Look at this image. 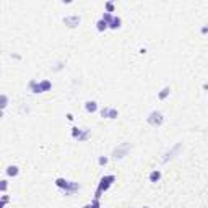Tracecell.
Returning <instances> with one entry per match:
<instances>
[{
  "mask_svg": "<svg viewBox=\"0 0 208 208\" xmlns=\"http://www.w3.org/2000/svg\"><path fill=\"white\" fill-rule=\"evenodd\" d=\"M98 163H99V164H101V166H106V164H107V158L101 156V158H99V159H98Z\"/></svg>",
  "mask_w": 208,
  "mask_h": 208,
  "instance_id": "23",
  "label": "cell"
},
{
  "mask_svg": "<svg viewBox=\"0 0 208 208\" xmlns=\"http://www.w3.org/2000/svg\"><path fill=\"white\" fill-rule=\"evenodd\" d=\"M7 187H8V182H7V181H2V184H0V190H2V192L5 193Z\"/></svg>",
  "mask_w": 208,
  "mask_h": 208,
  "instance_id": "22",
  "label": "cell"
},
{
  "mask_svg": "<svg viewBox=\"0 0 208 208\" xmlns=\"http://www.w3.org/2000/svg\"><path fill=\"white\" fill-rule=\"evenodd\" d=\"M146 120H148V124L153 125V127H161L163 122H164V116H163V112H159V111H151V112H150V116L146 117Z\"/></svg>",
  "mask_w": 208,
  "mask_h": 208,
  "instance_id": "2",
  "label": "cell"
},
{
  "mask_svg": "<svg viewBox=\"0 0 208 208\" xmlns=\"http://www.w3.org/2000/svg\"><path fill=\"white\" fill-rule=\"evenodd\" d=\"M83 208H99V200H98V198H95L90 205H85Z\"/></svg>",
  "mask_w": 208,
  "mask_h": 208,
  "instance_id": "18",
  "label": "cell"
},
{
  "mask_svg": "<svg viewBox=\"0 0 208 208\" xmlns=\"http://www.w3.org/2000/svg\"><path fill=\"white\" fill-rule=\"evenodd\" d=\"M28 86H30V90H31L33 93H42V90H41V83H38L36 80H31Z\"/></svg>",
  "mask_w": 208,
  "mask_h": 208,
  "instance_id": "9",
  "label": "cell"
},
{
  "mask_svg": "<svg viewBox=\"0 0 208 208\" xmlns=\"http://www.w3.org/2000/svg\"><path fill=\"white\" fill-rule=\"evenodd\" d=\"M128 150H130V143H122V145H119L112 151V159H122V158H125Z\"/></svg>",
  "mask_w": 208,
  "mask_h": 208,
  "instance_id": "3",
  "label": "cell"
},
{
  "mask_svg": "<svg viewBox=\"0 0 208 208\" xmlns=\"http://www.w3.org/2000/svg\"><path fill=\"white\" fill-rule=\"evenodd\" d=\"M107 28H109V25H107V23H106V21H104L103 18H101V20H99V21H98V23H96V30H98L99 33H103V31H106V30H107Z\"/></svg>",
  "mask_w": 208,
  "mask_h": 208,
  "instance_id": "11",
  "label": "cell"
},
{
  "mask_svg": "<svg viewBox=\"0 0 208 208\" xmlns=\"http://www.w3.org/2000/svg\"><path fill=\"white\" fill-rule=\"evenodd\" d=\"M7 202H8V197H7V195H2V206H3Z\"/></svg>",
  "mask_w": 208,
  "mask_h": 208,
  "instance_id": "24",
  "label": "cell"
},
{
  "mask_svg": "<svg viewBox=\"0 0 208 208\" xmlns=\"http://www.w3.org/2000/svg\"><path fill=\"white\" fill-rule=\"evenodd\" d=\"M85 109H86V112H90V114L96 112L98 111V103L96 101H86L85 103Z\"/></svg>",
  "mask_w": 208,
  "mask_h": 208,
  "instance_id": "7",
  "label": "cell"
},
{
  "mask_svg": "<svg viewBox=\"0 0 208 208\" xmlns=\"http://www.w3.org/2000/svg\"><path fill=\"white\" fill-rule=\"evenodd\" d=\"M169 93H171V88H169V86H164V88L159 91V95H158V98H159L161 101H163V99H166V98L169 96Z\"/></svg>",
  "mask_w": 208,
  "mask_h": 208,
  "instance_id": "12",
  "label": "cell"
},
{
  "mask_svg": "<svg viewBox=\"0 0 208 208\" xmlns=\"http://www.w3.org/2000/svg\"><path fill=\"white\" fill-rule=\"evenodd\" d=\"M39 83H41V90H42V93H44V91H49V90L52 88V83L49 81V80H42V81H39Z\"/></svg>",
  "mask_w": 208,
  "mask_h": 208,
  "instance_id": "13",
  "label": "cell"
},
{
  "mask_svg": "<svg viewBox=\"0 0 208 208\" xmlns=\"http://www.w3.org/2000/svg\"><path fill=\"white\" fill-rule=\"evenodd\" d=\"M80 23H81V18L78 15H72V16H65V18H63V25L68 26V28H76Z\"/></svg>",
  "mask_w": 208,
  "mask_h": 208,
  "instance_id": "4",
  "label": "cell"
},
{
  "mask_svg": "<svg viewBox=\"0 0 208 208\" xmlns=\"http://www.w3.org/2000/svg\"><path fill=\"white\" fill-rule=\"evenodd\" d=\"M181 146H182V143H177V145L173 148V150H169V151L164 155V158H163V163H168L169 159H173V158L179 153V150H181Z\"/></svg>",
  "mask_w": 208,
  "mask_h": 208,
  "instance_id": "5",
  "label": "cell"
},
{
  "mask_svg": "<svg viewBox=\"0 0 208 208\" xmlns=\"http://www.w3.org/2000/svg\"><path fill=\"white\" fill-rule=\"evenodd\" d=\"M117 117H119V111L114 109V107H111V111H109V119H117Z\"/></svg>",
  "mask_w": 208,
  "mask_h": 208,
  "instance_id": "19",
  "label": "cell"
},
{
  "mask_svg": "<svg viewBox=\"0 0 208 208\" xmlns=\"http://www.w3.org/2000/svg\"><path fill=\"white\" fill-rule=\"evenodd\" d=\"M109 111H111V107L109 106H106L101 109V117H106V119H109Z\"/></svg>",
  "mask_w": 208,
  "mask_h": 208,
  "instance_id": "17",
  "label": "cell"
},
{
  "mask_svg": "<svg viewBox=\"0 0 208 208\" xmlns=\"http://www.w3.org/2000/svg\"><path fill=\"white\" fill-rule=\"evenodd\" d=\"M141 208H150V206H141Z\"/></svg>",
  "mask_w": 208,
  "mask_h": 208,
  "instance_id": "25",
  "label": "cell"
},
{
  "mask_svg": "<svg viewBox=\"0 0 208 208\" xmlns=\"http://www.w3.org/2000/svg\"><path fill=\"white\" fill-rule=\"evenodd\" d=\"M90 137H91V130H88V128H83L81 133H80V137H78L76 140L78 141H85V140H88Z\"/></svg>",
  "mask_w": 208,
  "mask_h": 208,
  "instance_id": "10",
  "label": "cell"
},
{
  "mask_svg": "<svg viewBox=\"0 0 208 208\" xmlns=\"http://www.w3.org/2000/svg\"><path fill=\"white\" fill-rule=\"evenodd\" d=\"M106 10H107V13H112V12H114V3L107 2V3H106Z\"/></svg>",
  "mask_w": 208,
  "mask_h": 208,
  "instance_id": "20",
  "label": "cell"
},
{
  "mask_svg": "<svg viewBox=\"0 0 208 208\" xmlns=\"http://www.w3.org/2000/svg\"><path fill=\"white\" fill-rule=\"evenodd\" d=\"M116 182V176H104V177H101V181H99V185H98V190H96V193H95V198H101V195H103V192H106L107 189L111 187V185Z\"/></svg>",
  "mask_w": 208,
  "mask_h": 208,
  "instance_id": "1",
  "label": "cell"
},
{
  "mask_svg": "<svg viewBox=\"0 0 208 208\" xmlns=\"http://www.w3.org/2000/svg\"><path fill=\"white\" fill-rule=\"evenodd\" d=\"M81 130H83V128L73 127V128H72V137H73V138H78V137H80V133H81Z\"/></svg>",
  "mask_w": 208,
  "mask_h": 208,
  "instance_id": "16",
  "label": "cell"
},
{
  "mask_svg": "<svg viewBox=\"0 0 208 208\" xmlns=\"http://www.w3.org/2000/svg\"><path fill=\"white\" fill-rule=\"evenodd\" d=\"M114 16H116V15H112V13H107V12H106V13H103V20L106 21L107 25H111V23H112Z\"/></svg>",
  "mask_w": 208,
  "mask_h": 208,
  "instance_id": "15",
  "label": "cell"
},
{
  "mask_svg": "<svg viewBox=\"0 0 208 208\" xmlns=\"http://www.w3.org/2000/svg\"><path fill=\"white\" fill-rule=\"evenodd\" d=\"M7 103H8V98H7V95H2V109L7 107Z\"/></svg>",
  "mask_w": 208,
  "mask_h": 208,
  "instance_id": "21",
  "label": "cell"
},
{
  "mask_svg": "<svg viewBox=\"0 0 208 208\" xmlns=\"http://www.w3.org/2000/svg\"><path fill=\"white\" fill-rule=\"evenodd\" d=\"M20 174V169H18V166H8L7 168V176H10V177H16Z\"/></svg>",
  "mask_w": 208,
  "mask_h": 208,
  "instance_id": "8",
  "label": "cell"
},
{
  "mask_svg": "<svg viewBox=\"0 0 208 208\" xmlns=\"http://www.w3.org/2000/svg\"><path fill=\"white\" fill-rule=\"evenodd\" d=\"M148 179H150V182H153V184L159 182V179H161V171H159V169L151 171V173H150V176H148Z\"/></svg>",
  "mask_w": 208,
  "mask_h": 208,
  "instance_id": "6",
  "label": "cell"
},
{
  "mask_svg": "<svg viewBox=\"0 0 208 208\" xmlns=\"http://www.w3.org/2000/svg\"><path fill=\"white\" fill-rule=\"evenodd\" d=\"M120 25H122V20L119 16H114L112 23L109 25V28H112V30H117V28H120Z\"/></svg>",
  "mask_w": 208,
  "mask_h": 208,
  "instance_id": "14",
  "label": "cell"
}]
</instances>
